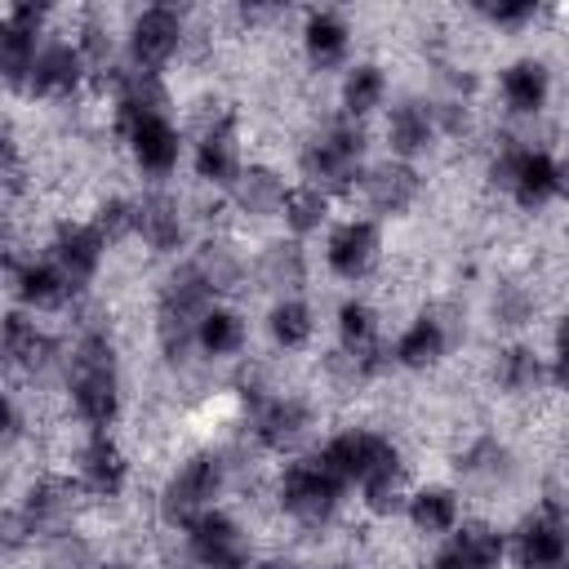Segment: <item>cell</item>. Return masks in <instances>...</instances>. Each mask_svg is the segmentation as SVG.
I'll return each instance as SVG.
<instances>
[{
    "mask_svg": "<svg viewBox=\"0 0 569 569\" xmlns=\"http://www.w3.org/2000/svg\"><path fill=\"white\" fill-rule=\"evenodd\" d=\"M67 405L84 431H111L124 413L116 338L102 325H84L67 356Z\"/></svg>",
    "mask_w": 569,
    "mask_h": 569,
    "instance_id": "cell-1",
    "label": "cell"
},
{
    "mask_svg": "<svg viewBox=\"0 0 569 569\" xmlns=\"http://www.w3.org/2000/svg\"><path fill=\"white\" fill-rule=\"evenodd\" d=\"M369 164V133L347 116H329L302 147H298V182L325 196H356V182Z\"/></svg>",
    "mask_w": 569,
    "mask_h": 569,
    "instance_id": "cell-2",
    "label": "cell"
},
{
    "mask_svg": "<svg viewBox=\"0 0 569 569\" xmlns=\"http://www.w3.org/2000/svg\"><path fill=\"white\" fill-rule=\"evenodd\" d=\"M351 485L329 471V462L320 453H298V458H284V467L276 471V485H271V498L276 507L302 525V529H325L338 520L342 502H347Z\"/></svg>",
    "mask_w": 569,
    "mask_h": 569,
    "instance_id": "cell-3",
    "label": "cell"
},
{
    "mask_svg": "<svg viewBox=\"0 0 569 569\" xmlns=\"http://www.w3.org/2000/svg\"><path fill=\"white\" fill-rule=\"evenodd\" d=\"M231 485V462L218 449H191L160 485L156 493V516L164 529H187L204 511L222 507V493Z\"/></svg>",
    "mask_w": 569,
    "mask_h": 569,
    "instance_id": "cell-4",
    "label": "cell"
},
{
    "mask_svg": "<svg viewBox=\"0 0 569 569\" xmlns=\"http://www.w3.org/2000/svg\"><path fill=\"white\" fill-rule=\"evenodd\" d=\"M489 187L502 191L520 213H538L551 200H560V173H556V156L547 147L533 142H502L489 156L485 169Z\"/></svg>",
    "mask_w": 569,
    "mask_h": 569,
    "instance_id": "cell-5",
    "label": "cell"
},
{
    "mask_svg": "<svg viewBox=\"0 0 569 569\" xmlns=\"http://www.w3.org/2000/svg\"><path fill=\"white\" fill-rule=\"evenodd\" d=\"M249 436L262 453L298 458L316 436V405L298 391H262L249 405Z\"/></svg>",
    "mask_w": 569,
    "mask_h": 569,
    "instance_id": "cell-6",
    "label": "cell"
},
{
    "mask_svg": "<svg viewBox=\"0 0 569 569\" xmlns=\"http://www.w3.org/2000/svg\"><path fill=\"white\" fill-rule=\"evenodd\" d=\"M187 49V18L173 4H147L124 27V67L164 76Z\"/></svg>",
    "mask_w": 569,
    "mask_h": 569,
    "instance_id": "cell-7",
    "label": "cell"
},
{
    "mask_svg": "<svg viewBox=\"0 0 569 569\" xmlns=\"http://www.w3.org/2000/svg\"><path fill=\"white\" fill-rule=\"evenodd\" d=\"M244 151H240V129L231 107H218L213 116H204L196 124L191 138V173L200 187H209L213 196H227L236 187V178L244 173Z\"/></svg>",
    "mask_w": 569,
    "mask_h": 569,
    "instance_id": "cell-8",
    "label": "cell"
},
{
    "mask_svg": "<svg viewBox=\"0 0 569 569\" xmlns=\"http://www.w3.org/2000/svg\"><path fill=\"white\" fill-rule=\"evenodd\" d=\"M316 453H320V458L329 462V471H338L351 489H360L369 476H378V471L405 462V453H400V445L391 440V431L356 427V422H351V427H338L333 436H325Z\"/></svg>",
    "mask_w": 569,
    "mask_h": 569,
    "instance_id": "cell-9",
    "label": "cell"
},
{
    "mask_svg": "<svg viewBox=\"0 0 569 569\" xmlns=\"http://www.w3.org/2000/svg\"><path fill=\"white\" fill-rule=\"evenodd\" d=\"M178 533L187 542L191 569H253V560H258V547H253L249 529L227 507L204 511L200 520H191Z\"/></svg>",
    "mask_w": 569,
    "mask_h": 569,
    "instance_id": "cell-10",
    "label": "cell"
},
{
    "mask_svg": "<svg viewBox=\"0 0 569 569\" xmlns=\"http://www.w3.org/2000/svg\"><path fill=\"white\" fill-rule=\"evenodd\" d=\"M382 249H387V236H382V222L369 218V213H351V218H338L329 231H325V267L333 280L342 284H360L378 271L382 262Z\"/></svg>",
    "mask_w": 569,
    "mask_h": 569,
    "instance_id": "cell-11",
    "label": "cell"
},
{
    "mask_svg": "<svg viewBox=\"0 0 569 569\" xmlns=\"http://www.w3.org/2000/svg\"><path fill=\"white\" fill-rule=\"evenodd\" d=\"M422 191H427L422 169L409 164V160H391V156L369 160L365 173H360V182H356V196H360L365 213L378 218V222H391V218L413 213L418 200H422Z\"/></svg>",
    "mask_w": 569,
    "mask_h": 569,
    "instance_id": "cell-12",
    "label": "cell"
},
{
    "mask_svg": "<svg viewBox=\"0 0 569 569\" xmlns=\"http://www.w3.org/2000/svg\"><path fill=\"white\" fill-rule=\"evenodd\" d=\"M44 22H49V4H36V0H13L0 13V76H4V84L13 93L27 89L36 53L49 40Z\"/></svg>",
    "mask_w": 569,
    "mask_h": 569,
    "instance_id": "cell-13",
    "label": "cell"
},
{
    "mask_svg": "<svg viewBox=\"0 0 569 569\" xmlns=\"http://www.w3.org/2000/svg\"><path fill=\"white\" fill-rule=\"evenodd\" d=\"M507 560L516 569H569V516L556 507H538L507 529Z\"/></svg>",
    "mask_w": 569,
    "mask_h": 569,
    "instance_id": "cell-14",
    "label": "cell"
},
{
    "mask_svg": "<svg viewBox=\"0 0 569 569\" xmlns=\"http://www.w3.org/2000/svg\"><path fill=\"white\" fill-rule=\"evenodd\" d=\"M80 493H84V489L76 485V476H62V471H40V476H31V485L22 489V498H13V507H18V516L27 520L36 547H40L49 533L71 529V520H76V511H80Z\"/></svg>",
    "mask_w": 569,
    "mask_h": 569,
    "instance_id": "cell-15",
    "label": "cell"
},
{
    "mask_svg": "<svg viewBox=\"0 0 569 569\" xmlns=\"http://www.w3.org/2000/svg\"><path fill=\"white\" fill-rule=\"evenodd\" d=\"M4 271H9V293H13V302L22 307V311H31V316H49V311H67L80 293H76V284L58 271V262L49 258V253H9V262H4Z\"/></svg>",
    "mask_w": 569,
    "mask_h": 569,
    "instance_id": "cell-16",
    "label": "cell"
},
{
    "mask_svg": "<svg viewBox=\"0 0 569 569\" xmlns=\"http://www.w3.org/2000/svg\"><path fill=\"white\" fill-rule=\"evenodd\" d=\"M116 138L124 142L133 169L151 182H164L178 164H182V129L173 124V116H142V120H129V124H116Z\"/></svg>",
    "mask_w": 569,
    "mask_h": 569,
    "instance_id": "cell-17",
    "label": "cell"
},
{
    "mask_svg": "<svg viewBox=\"0 0 569 569\" xmlns=\"http://www.w3.org/2000/svg\"><path fill=\"white\" fill-rule=\"evenodd\" d=\"M71 476L93 502H116L129 489V453L111 431H84L71 458Z\"/></svg>",
    "mask_w": 569,
    "mask_h": 569,
    "instance_id": "cell-18",
    "label": "cell"
},
{
    "mask_svg": "<svg viewBox=\"0 0 569 569\" xmlns=\"http://www.w3.org/2000/svg\"><path fill=\"white\" fill-rule=\"evenodd\" d=\"M138 204V244L156 258H178L191 244V213L187 204L164 191V187H147L142 196H133Z\"/></svg>",
    "mask_w": 569,
    "mask_h": 569,
    "instance_id": "cell-19",
    "label": "cell"
},
{
    "mask_svg": "<svg viewBox=\"0 0 569 569\" xmlns=\"http://www.w3.org/2000/svg\"><path fill=\"white\" fill-rule=\"evenodd\" d=\"M89 76L93 71H89L80 44L71 36H49L40 44V53H36V67H31L22 93L27 98H40V102H67V98H76L84 89Z\"/></svg>",
    "mask_w": 569,
    "mask_h": 569,
    "instance_id": "cell-20",
    "label": "cell"
},
{
    "mask_svg": "<svg viewBox=\"0 0 569 569\" xmlns=\"http://www.w3.org/2000/svg\"><path fill=\"white\" fill-rule=\"evenodd\" d=\"M382 142H387V156L391 160H409L418 164L422 156L436 151L440 142V120H436V102L431 98H396L382 116Z\"/></svg>",
    "mask_w": 569,
    "mask_h": 569,
    "instance_id": "cell-21",
    "label": "cell"
},
{
    "mask_svg": "<svg viewBox=\"0 0 569 569\" xmlns=\"http://www.w3.org/2000/svg\"><path fill=\"white\" fill-rule=\"evenodd\" d=\"M453 342H458L453 320H449L445 311H436V307H422V311L396 333L391 360H396V369H405V373H431V369H440V365L449 360Z\"/></svg>",
    "mask_w": 569,
    "mask_h": 569,
    "instance_id": "cell-22",
    "label": "cell"
},
{
    "mask_svg": "<svg viewBox=\"0 0 569 569\" xmlns=\"http://www.w3.org/2000/svg\"><path fill=\"white\" fill-rule=\"evenodd\" d=\"M44 253L58 262V271L76 284V293H84L93 280H98V271H102V262H107V240L98 236V227L89 222V218H62L53 231H49V244H44Z\"/></svg>",
    "mask_w": 569,
    "mask_h": 569,
    "instance_id": "cell-23",
    "label": "cell"
},
{
    "mask_svg": "<svg viewBox=\"0 0 569 569\" xmlns=\"http://www.w3.org/2000/svg\"><path fill=\"white\" fill-rule=\"evenodd\" d=\"M187 262H191V271L204 280V289H209L218 302L236 298V293L253 280V258H249L231 236H222V231L200 236V240L191 244Z\"/></svg>",
    "mask_w": 569,
    "mask_h": 569,
    "instance_id": "cell-24",
    "label": "cell"
},
{
    "mask_svg": "<svg viewBox=\"0 0 569 569\" xmlns=\"http://www.w3.org/2000/svg\"><path fill=\"white\" fill-rule=\"evenodd\" d=\"M0 351H4V365L22 378H40L49 373L62 356H58V338L22 307L4 311V325H0Z\"/></svg>",
    "mask_w": 569,
    "mask_h": 569,
    "instance_id": "cell-25",
    "label": "cell"
},
{
    "mask_svg": "<svg viewBox=\"0 0 569 569\" xmlns=\"http://www.w3.org/2000/svg\"><path fill=\"white\" fill-rule=\"evenodd\" d=\"M307 276H311V258H307L302 240L271 236V240L258 244V253H253V284L262 293H271V302L276 298H302Z\"/></svg>",
    "mask_w": 569,
    "mask_h": 569,
    "instance_id": "cell-26",
    "label": "cell"
},
{
    "mask_svg": "<svg viewBox=\"0 0 569 569\" xmlns=\"http://www.w3.org/2000/svg\"><path fill=\"white\" fill-rule=\"evenodd\" d=\"M498 98H502V111L516 116V120L542 116L547 102H551V67L542 58H533V53L511 58L498 71Z\"/></svg>",
    "mask_w": 569,
    "mask_h": 569,
    "instance_id": "cell-27",
    "label": "cell"
},
{
    "mask_svg": "<svg viewBox=\"0 0 569 569\" xmlns=\"http://www.w3.org/2000/svg\"><path fill=\"white\" fill-rule=\"evenodd\" d=\"M302 58L311 71H347L351 67V22L338 9H311L298 31Z\"/></svg>",
    "mask_w": 569,
    "mask_h": 569,
    "instance_id": "cell-28",
    "label": "cell"
},
{
    "mask_svg": "<svg viewBox=\"0 0 569 569\" xmlns=\"http://www.w3.org/2000/svg\"><path fill=\"white\" fill-rule=\"evenodd\" d=\"M289 187H293V182H284V173H280L276 164L249 160L244 173L236 178V187L227 191V204H231L244 222H271V218H280Z\"/></svg>",
    "mask_w": 569,
    "mask_h": 569,
    "instance_id": "cell-29",
    "label": "cell"
},
{
    "mask_svg": "<svg viewBox=\"0 0 569 569\" xmlns=\"http://www.w3.org/2000/svg\"><path fill=\"white\" fill-rule=\"evenodd\" d=\"M551 382V365L538 347L529 342H507L493 351V391L507 400H529Z\"/></svg>",
    "mask_w": 569,
    "mask_h": 569,
    "instance_id": "cell-30",
    "label": "cell"
},
{
    "mask_svg": "<svg viewBox=\"0 0 569 569\" xmlns=\"http://www.w3.org/2000/svg\"><path fill=\"white\" fill-rule=\"evenodd\" d=\"M405 520L418 538L445 542L462 525V493L453 485H413V493L405 502Z\"/></svg>",
    "mask_w": 569,
    "mask_h": 569,
    "instance_id": "cell-31",
    "label": "cell"
},
{
    "mask_svg": "<svg viewBox=\"0 0 569 569\" xmlns=\"http://www.w3.org/2000/svg\"><path fill=\"white\" fill-rule=\"evenodd\" d=\"M387 93H391V80H387V67L382 62H351L338 80V116L365 124L369 116H378L387 107Z\"/></svg>",
    "mask_w": 569,
    "mask_h": 569,
    "instance_id": "cell-32",
    "label": "cell"
},
{
    "mask_svg": "<svg viewBox=\"0 0 569 569\" xmlns=\"http://www.w3.org/2000/svg\"><path fill=\"white\" fill-rule=\"evenodd\" d=\"M244 342H249V325H244L240 307H231V302H213L196 325V356H204L213 365L236 360L244 351Z\"/></svg>",
    "mask_w": 569,
    "mask_h": 569,
    "instance_id": "cell-33",
    "label": "cell"
},
{
    "mask_svg": "<svg viewBox=\"0 0 569 569\" xmlns=\"http://www.w3.org/2000/svg\"><path fill=\"white\" fill-rule=\"evenodd\" d=\"M267 338L276 351L293 356V351H307L316 342V311L307 298H276L267 307V320H262Z\"/></svg>",
    "mask_w": 569,
    "mask_h": 569,
    "instance_id": "cell-34",
    "label": "cell"
},
{
    "mask_svg": "<svg viewBox=\"0 0 569 569\" xmlns=\"http://www.w3.org/2000/svg\"><path fill=\"white\" fill-rule=\"evenodd\" d=\"M333 338H338V351H351V356H369L382 342V316L369 298H342L338 311H333Z\"/></svg>",
    "mask_w": 569,
    "mask_h": 569,
    "instance_id": "cell-35",
    "label": "cell"
},
{
    "mask_svg": "<svg viewBox=\"0 0 569 569\" xmlns=\"http://www.w3.org/2000/svg\"><path fill=\"white\" fill-rule=\"evenodd\" d=\"M280 222H284V236H293V240L320 236V231L333 227V196H325V191H316L307 182H293L289 196H284Z\"/></svg>",
    "mask_w": 569,
    "mask_h": 569,
    "instance_id": "cell-36",
    "label": "cell"
},
{
    "mask_svg": "<svg viewBox=\"0 0 569 569\" xmlns=\"http://www.w3.org/2000/svg\"><path fill=\"white\" fill-rule=\"evenodd\" d=\"M356 493H360V507H365L373 520L405 516V502H409V493H413V485H409V467H405V462H400V467H387V471L369 476Z\"/></svg>",
    "mask_w": 569,
    "mask_h": 569,
    "instance_id": "cell-37",
    "label": "cell"
},
{
    "mask_svg": "<svg viewBox=\"0 0 569 569\" xmlns=\"http://www.w3.org/2000/svg\"><path fill=\"white\" fill-rule=\"evenodd\" d=\"M449 538L467 551V560H471L476 569H502V565H507L511 542H507V529L493 525V520H462Z\"/></svg>",
    "mask_w": 569,
    "mask_h": 569,
    "instance_id": "cell-38",
    "label": "cell"
},
{
    "mask_svg": "<svg viewBox=\"0 0 569 569\" xmlns=\"http://www.w3.org/2000/svg\"><path fill=\"white\" fill-rule=\"evenodd\" d=\"M458 471H462L471 485L493 489V485H507V480H511L516 462H511V453H507V445H502V440L480 436L476 445H467V453H458Z\"/></svg>",
    "mask_w": 569,
    "mask_h": 569,
    "instance_id": "cell-39",
    "label": "cell"
},
{
    "mask_svg": "<svg viewBox=\"0 0 569 569\" xmlns=\"http://www.w3.org/2000/svg\"><path fill=\"white\" fill-rule=\"evenodd\" d=\"M98 565H102L98 547L76 525L62 533H49L40 542V569H98Z\"/></svg>",
    "mask_w": 569,
    "mask_h": 569,
    "instance_id": "cell-40",
    "label": "cell"
},
{
    "mask_svg": "<svg viewBox=\"0 0 569 569\" xmlns=\"http://www.w3.org/2000/svg\"><path fill=\"white\" fill-rule=\"evenodd\" d=\"M89 222L98 227V236L107 240V249H116V244H124V240L138 236V204H133V196H120V191L98 196Z\"/></svg>",
    "mask_w": 569,
    "mask_h": 569,
    "instance_id": "cell-41",
    "label": "cell"
},
{
    "mask_svg": "<svg viewBox=\"0 0 569 569\" xmlns=\"http://www.w3.org/2000/svg\"><path fill=\"white\" fill-rule=\"evenodd\" d=\"M533 311H538V298H533L525 284H516V280L498 284L493 298H489V316H493V325H502V329H525V325H533Z\"/></svg>",
    "mask_w": 569,
    "mask_h": 569,
    "instance_id": "cell-42",
    "label": "cell"
},
{
    "mask_svg": "<svg viewBox=\"0 0 569 569\" xmlns=\"http://www.w3.org/2000/svg\"><path fill=\"white\" fill-rule=\"evenodd\" d=\"M476 13L498 31H520L538 18V4L533 0H498V4H476Z\"/></svg>",
    "mask_w": 569,
    "mask_h": 569,
    "instance_id": "cell-43",
    "label": "cell"
},
{
    "mask_svg": "<svg viewBox=\"0 0 569 569\" xmlns=\"http://www.w3.org/2000/svg\"><path fill=\"white\" fill-rule=\"evenodd\" d=\"M547 365H551V382L560 391H569V311H560V320L551 329V356H547Z\"/></svg>",
    "mask_w": 569,
    "mask_h": 569,
    "instance_id": "cell-44",
    "label": "cell"
},
{
    "mask_svg": "<svg viewBox=\"0 0 569 569\" xmlns=\"http://www.w3.org/2000/svg\"><path fill=\"white\" fill-rule=\"evenodd\" d=\"M422 569H476V565L467 560V551H462L453 538H445V542L422 560Z\"/></svg>",
    "mask_w": 569,
    "mask_h": 569,
    "instance_id": "cell-45",
    "label": "cell"
},
{
    "mask_svg": "<svg viewBox=\"0 0 569 569\" xmlns=\"http://www.w3.org/2000/svg\"><path fill=\"white\" fill-rule=\"evenodd\" d=\"M22 431H27L22 400H18V391H9V400H4V449H13V445L22 440Z\"/></svg>",
    "mask_w": 569,
    "mask_h": 569,
    "instance_id": "cell-46",
    "label": "cell"
},
{
    "mask_svg": "<svg viewBox=\"0 0 569 569\" xmlns=\"http://www.w3.org/2000/svg\"><path fill=\"white\" fill-rule=\"evenodd\" d=\"M253 569H302V565H298L293 556H280V551H276V556H258Z\"/></svg>",
    "mask_w": 569,
    "mask_h": 569,
    "instance_id": "cell-47",
    "label": "cell"
},
{
    "mask_svg": "<svg viewBox=\"0 0 569 569\" xmlns=\"http://www.w3.org/2000/svg\"><path fill=\"white\" fill-rule=\"evenodd\" d=\"M556 173H560V200H569V151L556 156Z\"/></svg>",
    "mask_w": 569,
    "mask_h": 569,
    "instance_id": "cell-48",
    "label": "cell"
},
{
    "mask_svg": "<svg viewBox=\"0 0 569 569\" xmlns=\"http://www.w3.org/2000/svg\"><path fill=\"white\" fill-rule=\"evenodd\" d=\"M98 569H142L138 560H129V556H102V565Z\"/></svg>",
    "mask_w": 569,
    "mask_h": 569,
    "instance_id": "cell-49",
    "label": "cell"
},
{
    "mask_svg": "<svg viewBox=\"0 0 569 569\" xmlns=\"http://www.w3.org/2000/svg\"><path fill=\"white\" fill-rule=\"evenodd\" d=\"M320 569H360V565H351V560H329V565H320Z\"/></svg>",
    "mask_w": 569,
    "mask_h": 569,
    "instance_id": "cell-50",
    "label": "cell"
}]
</instances>
